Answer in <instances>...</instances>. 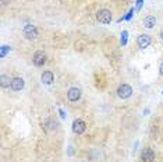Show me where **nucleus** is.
Wrapping results in <instances>:
<instances>
[{"label": "nucleus", "mask_w": 163, "mask_h": 162, "mask_svg": "<svg viewBox=\"0 0 163 162\" xmlns=\"http://www.w3.org/2000/svg\"><path fill=\"white\" fill-rule=\"evenodd\" d=\"M133 88H131V85H128V84H120L117 88V96L119 98H121V99H128L131 95H133Z\"/></svg>", "instance_id": "nucleus-1"}, {"label": "nucleus", "mask_w": 163, "mask_h": 162, "mask_svg": "<svg viewBox=\"0 0 163 162\" xmlns=\"http://www.w3.org/2000/svg\"><path fill=\"white\" fill-rule=\"evenodd\" d=\"M96 20L101 24H110L112 21V11L108 9H102L96 13Z\"/></svg>", "instance_id": "nucleus-2"}, {"label": "nucleus", "mask_w": 163, "mask_h": 162, "mask_svg": "<svg viewBox=\"0 0 163 162\" xmlns=\"http://www.w3.org/2000/svg\"><path fill=\"white\" fill-rule=\"evenodd\" d=\"M23 34L27 39H35L38 37V28L35 25H32V24H27L23 28Z\"/></svg>", "instance_id": "nucleus-3"}, {"label": "nucleus", "mask_w": 163, "mask_h": 162, "mask_svg": "<svg viewBox=\"0 0 163 162\" xmlns=\"http://www.w3.org/2000/svg\"><path fill=\"white\" fill-rule=\"evenodd\" d=\"M32 62L34 64H35L36 67H42L43 64L46 63V55L43 50H38V52L34 53V56H32Z\"/></svg>", "instance_id": "nucleus-4"}, {"label": "nucleus", "mask_w": 163, "mask_h": 162, "mask_svg": "<svg viewBox=\"0 0 163 162\" xmlns=\"http://www.w3.org/2000/svg\"><path fill=\"white\" fill-rule=\"evenodd\" d=\"M141 159L144 162H155V159H156L155 151L152 148H144L141 151Z\"/></svg>", "instance_id": "nucleus-5"}, {"label": "nucleus", "mask_w": 163, "mask_h": 162, "mask_svg": "<svg viewBox=\"0 0 163 162\" xmlns=\"http://www.w3.org/2000/svg\"><path fill=\"white\" fill-rule=\"evenodd\" d=\"M151 42H152V39H151V37L148 34H141V35H138V38H137V45H138V48H141V49L148 48L151 45Z\"/></svg>", "instance_id": "nucleus-6"}, {"label": "nucleus", "mask_w": 163, "mask_h": 162, "mask_svg": "<svg viewBox=\"0 0 163 162\" xmlns=\"http://www.w3.org/2000/svg\"><path fill=\"white\" fill-rule=\"evenodd\" d=\"M81 89L77 88V87H71V88H69V91H67V98H69V101H71V102H77V101H80V98H81Z\"/></svg>", "instance_id": "nucleus-7"}, {"label": "nucleus", "mask_w": 163, "mask_h": 162, "mask_svg": "<svg viewBox=\"0 0 163 162\" xmlns=\"http://www.w3.org/2000/svg\"><path fill=\"white\" fill-rule=\"evenodd\" d=\"M85 129H87V124H85L84 120L81 119H75L74 122H73V131L75 133V134H82V133L85 131Z\"/></svg>", "instance_id": "nucleus-8"}, {"label": "nucleus", "mask_w": 163, "mask_h": 162, "mask_svg": "<svg viewBox=\"0 0 163 162\" xmlns=\"http://www.w3.org/2000/svg\"><path fill=\"white\" fill-rule=\"evenodd\" d=\"M24 85H25V81H24L23 77H14V78L11 80L10 88L13 89V91H21V89L24 88Z\"/></svg>", "instance_id": "nucleus-9"}, {"label": "nucleus", "mask_w": 163, "mask_h": 162, "mask_svg": "<svg viewBox=\"0 0 163 162\" xmlns=\"http://www.w3.org/2000/svg\"><path fill=\"white\" fill-rule=\"evenodd\" d=\"M41 81H42V84H45V85H50V84L55 81V76H53V73L50 70H46V71H43V73L41 74Z\"/></svg>", "instance_id": "nucleus-10"}, {"label": "nucleus", "mask_w": 163, "mask_h": 162, "mask_svg": "<svg viewBox=\"0 0 163 162\" xmlns=\"http://www.w3.org/2000/svg\"><path fill=\"white\" fill-rule=\"evenodd\" d=\"M155 25H156V17L155 16H147L144 18V27H145V28L151 30V28H153Z\"/></svg>", "instance_id": "nucleus-11"}, {"label": "nucleus", "mask_w": 163, "mask_h": 162, "mask_svg": "<svg viewBox=\"0 0 163 162\" xmlns=\"http://www.w3.org/2000/svg\"><path fill=\"white\" fill-rule=\"evenodd\" d=\"M43 126H45V129L49 130V131H53V130L57 129V123H56L53 119H50V117L45 119V122H43Z\"/></svg>", "instance_id": "nucleus-12"}, {"label": "nucleus", "mask_w": 163, "mask_h": 162, "mask_svg": "<svg viewBox=\"0 0 163 162\" xmlns=\"http://www.w3.org/2000/svg\"><path fill=\"white\" fill-rule=\"evenodd\" d=\"M11 80L10 77L7 76V74H2L0 76V85H2V88H7V87L11 85Z\"/></svg>", "instance_id": "nucleus-13"}, {"label": "nucleus", "mask_w": 163, "mask_h": 162, "mask_svg": "<svg viewBox=\"0 0 163 162\" xmlns=\"http://www.w3.org/2000/svg\"><path fill=\"white\" fill-rule=\"evenodd\" d=\"M10 50H11V46H9V45H2V48H0V57L4 59Z\"/></svg>", "instance_id": "nucleus-14"}, {"label": "nucleus", "mask_w": 163, "mask_h": 162, "mask_svg": "<svg viewBox=\"0 0 163 162\" xmlns=\"http://www.w3.org/2000/svg\"><path fill=\"white\" fill-rule=\"evenodd\" d=\"M127 35H128L127 31H123V32H121V45H126V43H127Z\"/></svg>", "instance_id": "nucleus-15"}, {"label": "nucleus", "mask_w": 163, "mask_h": 162, "mask_svg": "<svg viewBox=\"0 0 163 162\" xmlns=\"http://www.w3.org/2000/svg\"><path fill=\"white\" fill-rule=\"evenodd\" d=\"M133 14H134V9H131V10L128 11V14H127V16H126V17H123V18H120V20H119V21H121V20H130L131 17H133Z\"/></svg>", "instance_id": "nucleus-16"}, {"label": "nucleus", "mask_w": 163, "mask_h": 162, "mask_svg": "<svg viewBox=\"0 0 163 162\" xmlns=\"http://www.w3.org/2000/svg\"><path fill=\"white\" fill-rule=\"evenodd\" d=\"M59 113H60V116H62V119H66V113H64V110H63L62 108L59 109Z\"/></svg>", "instance_id": "nucleus-17"}, {"label": "nucleus", "mask_w": 163, "mask_h": 162, "mask_svg": "<svg viewBox=\"0 0 163 162\" xmlns=\"http://www.w3.org/2000/svg\"><path fill=\"white\" fill-rule=\"evenodd\" d=\"M142 2H144V0H137V9H138V10H140L141 6H142Z\"/></svg>", "instance_id": "nucleus-18"}, {"label": "nucleus", "mask_w": 163, "mask_h": 162, "mask_svg": "<svg viewBox=\"0 0 163 162\" xmlns=\"http://www.w3.org/2000/svg\"><path fill=\"white\" fill-rule=\"evenodd\" d=\"M159 74L163 77V62H162V64H160V67H159Z\"/></svg>", "instance_id": "nucleus-19"}, {"label": "nucleus", "mask_w": 163, "mask_h": 162, "mask_svg": "<svg viewBox=\"0 0 163 162\" xmlns=\"http://www.w3.org/2000/svg\"><path fill=\"white\" fill-rule=\"evenodd\" d=\"M160 39H162V41H163V30H162V31H160Z\"/></svg>", "instance_id": "nucleus-20"}, {"label": "nucleus", "mask_w": 163, "mask_h": 162, "mask_svg": "<svg viewBox=\"0 0 163 162\" xmlns=\"http://www.w3.org/2000/svg\"><path fill=\"white\" fill-rule=\"evenodd\" d=\"M3 2V4H7V0H2Z\"/></svg>", "instance_id": "nucleus-21"}, {"label": "nucleus", "mask_w": 163, "mask_h": 162, "mask_svg": "<svg viewBox=\"0 0 163 162\" xmlns=\"http://www.w3.org/2000/svg\"><path fill=\"white\" fill-rule=\"evenodd\" d=\"M84 162H85V161H84Z\"/></svg>", "instance_id": "nucleus-22"}]
</instances>
